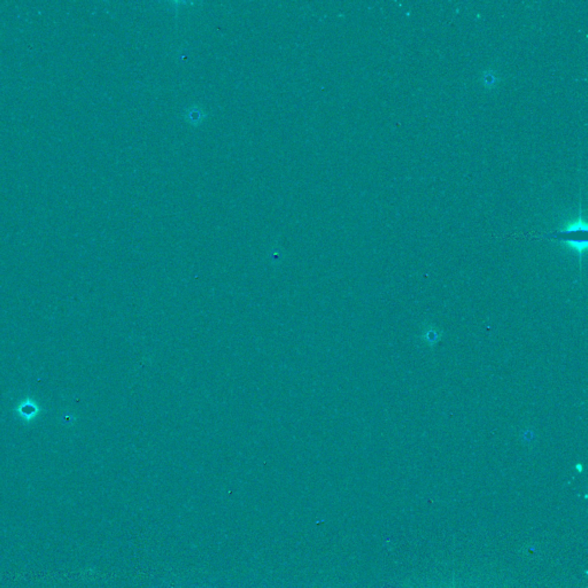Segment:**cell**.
<instances>
[{
    "instance_id": "obj_1",
    "label": "cell",
    "mask_w": 588,
    "mask_h": 588,
    "mask_svg": "<svg viewBox=\"0 0 588 588\" xmlns=\"http://www.w3.org/2000/svg\"><path fill=\"white\" fill-rule=\"evenodd\" d=\"M586 222L582 219H577L567 226L561 232V238L567 246L577 252L578 254H582L587 247L586 240Z\"/></svg>"
},
{
    "instance_id": "obj_2",
    "label": "cell",
    "mask_w": 588,
    "mask_h": 588,
    "mask_svg": "<svg viewBox=\"0 0 588 588\" xmlns=\"http://www.w3.org/2000/svg\"><path fill=\"white\" fill-rule=\"evenodd\" d=\"M15 412H17L20 420L25 423H31V422L36 421V418L41 415L42 407L37 400L27 397L18 402Z\"/></svg>"
},
{
    "instance_id": "obj_3",
    "label": "cell",
    "mask_w": 588,
    "mask_h": 588,
    "mask_svg": "<svg viewBox=\"0 0 588 588\" xmlns=\"http://www.w3.org/2000/svg\"><path fill=\"white\" fill-rule=\"evenodd\" d=\"M495 82V77L493 76L491 74H485V83H486L487 85L489 84H494Z\"/></svg>"
}]
</instances>
